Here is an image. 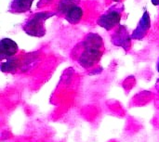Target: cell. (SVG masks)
I'll return each instance as SVG.
<instances>
[{
	"label": "cell",
	"mask_w": 159,
	"mask_h": 142,
	"mask_svg": "<svg viewBox=\"0 0 159 142\" xmlns=\"http://www.w3.org/2000/svg\"><path fill=\"white\" fill-rule=\"evenodd\" d=\"M75 57L84 68L94 66L102 58L103 53L102 39L99 34L89 33L85 39L74 49Z\"/></svg>",
	"instance_id": "obj_1"
},
{
	"label": "cell",
	"mask_w": 159,
	"mask_h": 142,
	"mask_svg": "<svg viewBox=\"0 0 159 142\" xmlns=\"http://www.w3.org/2000/svg\"><path fill=\"white\" fill-rule=\"evenodd\" d=\"M54 15L55 13L53 12H38L24 23L22 29L29 35L35 36V37H42L46 33L44 21L48 20L49 17Z\"/></svg>",
	"instance_id": "obj_2"
},
{
	"label": "cell",
	"mask_w": 159,
	"mask_h": 142,
	"mask_svg": "<svg viewBox=\"0 0 159 142\" xmlns=\"http://www.w3.org/2000/svg\"><path fill=\"white\" fill-rule=\"evenodd\" d=\"M120 20H121V13L116 10H110L109 12L102 15L98 19L97 22L101 27L109 31L113 29L115 26H116L117 24H119Z\"/></svg>",
	"instance_id": "obj_3"
},
{
	"label": "cell",
	"mask_w": 159,
	"mask_h": 142,
	"mask_svg": "<svg viewBox=\"0 0 159 142\" xmlns=\"http://www.w3.org/2000/svg\"><path fill=\"white\" fill-rule=\"evenodd\" d=\"M112 40L116 46L121 47L125 50H129V48L130 47V37L125 26H120L116 31V33L112 36Z\"/></svg>",
	"instance_id": "obj_4"
},
{
	"label": "cell",
	"mask_w": 159,
	"mask_h": 142,
	"mask_svg": "<svg viewBox=\"0 0 159 142\" xmlns=\"http://www.w3.org/2000/svg\"><path fill=\"white\" fill-rule=\"evenodd\" d=\"M19 50L18 45L9 38H3L0 42V58L1 60L9 59L16 55Z\"/></svg>",
	"instance_id": "obj_5"
},
{
	"label": "cell",
	"mask_w": 159,
	"mask_h": 142,
	"mask_svg": "<svg viewBox=\"0 0 159 142\" xmlns=\"http://www.w3.org/2000/svg\"><path fill=\"white\" fill-rule=\"evenodd\" d=\"M150 24H151V21H150L149 13L147 11H144L140 22L137 25V28L134 30V32L131 35V38H133V39L143 38L146 35L148 30L150 29Z\"/></svg>",
	"instance_id": "obj_6"
},
{
	"label": "cell",
	"mask_w": 159,
	"mask_h": 142,
	"mask_svg": "<svg viewBox=\"0 0 159 142\" xmlns=\"http://www.w3.org/2000/svg\"><path fill=\"white\" fill-rule=\"evenodd\" d=\"M34 0H12L10 4V11L14 13H24L30 10Z\"/></svg>",
	"instance_id": "obj_7"
},
{
	"label": "cell",
	"mask_w": 159,
	"mask_h": 142,
	"mask_svg": "<svg viewBox=\"0 0 159 142\" xmlns=\"http://www.w3.org/2000/svg\"><path fill=\"white\" fill-rule=\"evenodd\" d=\"M83 9L78 7L77 5L73 6L70 7L64 14H65V19L72 24H76L80 21L81 18L83 17Z\"/></svg>",
	"instance_id": "obj_8"
},
{
	"label": "cell",
	"mask_w": 159,
	"mask_h": 142,
	"mask_svg": "<svg viewBox=\"0 0 159 142\" xmlns=\"http://www.w3.org/2000/svg\"><path fill=\"white\" fill-rule=\"evenodd\" d=\"M79 1L80 0H62L59 5V9L61 10V12L65 13L70 7L77 5L79 3Z\"/></svg>",
	"instance_id": "obj_9"
},
{
	"label": "cell",
	"mask_w": 159,
	"mask_h": 142,
	"mask_svg": "<svg viewBox=\"0 0 159 142\" xmlns=\"http://www.w3.org/2000/svg\"><path fill=\"white\" fill-rule=\"evenodd\" d=\"M15 60H9V59H7V62H3L2 63V66H1V68H2V71L3 72H9V71H11V70H13L14 68H15Z\"/></svg>",
	"instance_id": "obj_10"
},
{
	"label": "cell",
	"mask_w": 159,
	"mask_h": 142,
	"mask_svg": "<svg viewBox=\"0 0 159 142\" xmlns=\"http://www.w3.org/2000/svg\"><path fill=\"white\" fill-rule=\"evenodd\" d=\"M152 2L155 6H159V0H152Z\"/></svg>",
	"instance_id": "obj_11"
},
{
	"label": "cell",
	"mask_w": 159,
	"mask_h": 142,
	"mask_svg": "<svg viewBox=\"0 0 159 142\" xmlns=\"http://www.w3.org/2000/svg\"><path fill=\"white\" fill-rule=\"evenodd\" d=\"M157 71H158V73H159V59H158V60H157Z\"/></svg>",
	"instance_id": "obj_12"
},
{
	"label": "cell",
	"mask_w": 159,
	"mask_h": 142,
	"mask_svg": "<svg viewBox=\"0 0 159 142\" xmlns=\"http://www.w3.org/2000/svg\"><path fill=\"white\" fill-rule=\"evenodd\" d=\"M113 1H115V2H119L120 0H113Z\"/></svg>",
	"instance_id": "obj_13"
}]
</instances>
